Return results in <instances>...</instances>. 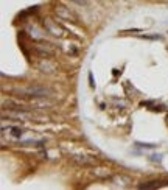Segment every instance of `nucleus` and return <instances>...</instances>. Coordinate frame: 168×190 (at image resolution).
<instances>
[{
  "label": "nucleus",
  "mask_w": 168,
  "mask_h": 190,
  "mask_svg": "<svg viewBox=\"0 0 168 190\" xmlns=\"http://www.w3.org/2000/svg\"><path fill=\"white\" fill-rule=\"evenodd\" d=\"M28 95H33V97H45V95L50 94V91L45 89V87H41V86H31L27 89Z\"/></svg>",
  "instance_id": "1"
},
{
  "label": "nucleus",
  "mask_w": 168,
  "mask_h": 190,
  "mask_svg": "<svg viewBox=\"0 0 168 190\" xmlns=\"http://www.w3.org/2000/svg\"><path fill=\"white\" fill-rule=\"evenodd\" d=\"M73 2H76V3H86L87 0H73Z\"/></svg>",
  "instance_id": "4"
},
{
  "label": "nucleus",
  "mask_w": 168,
  "mask_h": 190,
  "mask_svg": "<svg viewBox=\"0 0 168 190\" xmlns=\"http://www.w3.org/2000/svg\"><path fill=\"white\" fill-rule=\"evenodd\" d=\"M13 134L16 136V137H20V136H22V131H20L19 128H13Z\"/></svg>",
  "instance_id": "2"
},
{
  "label": "nucleus",
  "mask_w": 168,
  "mask_h": 190,
  "mask_svg": "<svg viewBox=\"0 0 168 190\" xmlns=\"http://www.w3.org/2000/svg\"><path fill=\"white\" fill-rule=\"evenodd\" d=\"M89 81H90V86L95 87V83H94V77H92V73H89Z\"/></svg>",
  "instance_id": "3"
}]
</instances>
